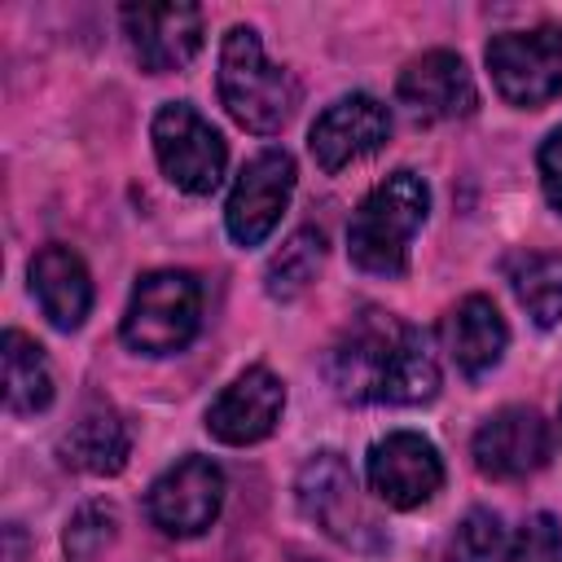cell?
<instances>
[{"mask_svg":"<svg viewBox=\"0 0 562 562\" xmlns=\"http://www.w3.org/2000/svg\"><path fill=\"white\" fill-rule=\"evenodd\" d=\"M224 505V474L206 457H184L176 461L154 487H149V518L167 536H198L215 522Z\"/></svg>","mask_w":562,"mask_h":562,"instance_id":"9c48e42d","label":"cell"},{"mask_svg":"<svg viewBox=\"0 0 562 562\" xmlns=\"http://www.w3.org/2000/svg\"><path fill=\"white\" fill-rule=\"evenodd\" d=\"M4 356V400L9 413H40L53 404V373L44 360V347L26 338L22 329H9L0 342Z\"/></svg>","mask_w":562,"mask_h":562,"instance_id":"ffe728a7","label":"cell"},{"mask_svg":"<svg viewBox=\"0 0 562 562\" xmlns=\"http://www.w3.org/2000/svg\"><path fill=\"white\" fill-rule=\"evenodd\" d=\"M553 452L549 422L536 408H501L474 430V465L487 479H527Z\"/></svg>","mask_w":562,"mask_h":562,"instance_id":"4fadbf2b","label":"cell"},{"mask_svg":"<svg viewBox=\"0 0 562 562\" xmlns=\"http://www.w3.org/2000/svg\"><path fill=\"white\" fill-rule=\"evenodd\" d=\"M505 562H562V527L553 514H531L509 544Z\"/></svg>","mask_w":562,"mask_h":562,"instance_id":"cb8c5ba5","label":"cell"},{"mask_svg":"<svg viewBox=\"0 0 562 562\" xmlns=\"http://www.w3.org/2000/svg\"><path fill=\"white\" fill-rule=\"evenodd\" d=\"M487 70L509 105L536 110L562 92V26L505 31L487 44Z\"/></svg>","mask_w":562,"mask_h":562,"instance_id":"8992f818","label":"cell"},{"mask_svg":"<svg viewBox=\"0 0 562 562\" xmlns=\"http://www.w3.org/2000/svg\"><path fill=\"white\" fill-rule=\"evenodd\" d=\"M329 378L356 404H426L439 391V360L417 325L369 307L334 342Z\"/></svg>","mask_w":562,"mask_h":562,"instance_id":"6da1fadb","label":"cell"},{"mask_svg":"<svg viewBox=\"0 0 562 562\" xmlns=\"http://www.w3.org/2000/svg\"><path fill=\"white\" fill-rule=\"evenodd\" d=\"M448 558L452 562H505L509 558V540H505L501 518L492 509H470L452 531Z\"/></svg>","mask_w":562,"mask_h":562,"instance_id":"7402d4cb","label":"cell"},{"mask_svg":"<svg viewBox=\"0 0 562 562\" xmlns=\"http://www.w3.org/2000/svg\"><path fill=\"white\" fill-rule=\"evenodd\" d=\"M426 206H430V193H426L422 176L395 171V176L378 180L360 198V206L347 224L351 263L373 277H400L408 268V241L422 228Z\"/></svg>","mask_w":562,"mask_h":562,"instance_id":"7a4b0ae2","label":"cell"},{"mask_svg":"<svg viewBox=\"0 0 562 562\" xmlns=\"http://www.w3.org/2000/svg\"><path fill=\"white\" fill-rule=\"evenodd\" d=\"M391 136V114L378 97L369 92H351V97H338L334 105H325L307 132V145H312V158L321 171H342L351 167L356 158L373 154L382 140Z\"/></svg>","mask_w":562,"mask_h":562,"instance_id":"8fae6325","label":"cell"},{"mask_svg":"<svg viewBox=\"0 0 562 562\" xmlns=\"http://www.w3.org/2000/svg\"><path fill=\"white\" fill-rule=\"evenodd\" d=\"M505 277H509L514 299L527 307V316L540 329L562 321V255L518 250L505 259Z\"/></svg>","mask_w":562,"mask_h":562,"instance_id":"d6986e66","label":"cell"},{"mask_svg":"<svg viewBox=\"0 0 562 562\" xmlns=\"http://www.w3.org/2000/svg\"><path fill=\"white\" fill-rule=\"evenodd\" d=\"M299 505L303 514L334 540L342 544H364L373 540L378 522L360 509V496H356V479H351V465L338 457V452H316L303 470H299Z\"/></svg>","mask_w":562,"mask_h":562,"instance_id":"30bf717a","label":"cell"},{"mask_svg":"<svg viewBox=\"0 0 562 562\" xmlns=\"http://www.w3.org/2000/svg\"><path fill=\"white\" fill-rule=\"evenodd\" d=\"M290 193H294V158L285 149L255 154L241 167V176H237V184L228 193V206H224L228 237L237 246H259L277 228Z\"/></svg>","mask_w":562,"mask_h":562,"instance_id":"ba28073f","label":"cell"},{"mask_svg":"<svg viewBox=\"0 0 562 562\" xmlns=\"http://www.w3.org/2000/svg\"><path fill=\"white\" fill-rule=\"evenodd\" d=\"M395 97L422 123L465 119L479 105V92H474V79L465 70V61L457 53H448V48H435V53L413 57L404 66L400 83H395Z\"/></svg>","mask_w":562,"mask_h":562,"instance_id":"5bb4252c","label":"cell"},{"mask_svg":"<svg viewBox=\"0 0 562 562\" xmlns=\"http://www.w3.org/2000/svg\"><path fill=\"white\" fill-rule=\"evenodd\" d=\"M154 154H158V167L162 176L202 198V193H215L220 180H224V162H228V149H224V136L189 105V101H167L158 114H154Z\"/></svg>","mask_w":562,"mask_h":562,"instance_id":"5b68a950","label":"cell"},{"mask_svg":"<svg viewBox=\"0 0 562 562\" xmlns=\"http://www.w3.org/2000/svg\"><path fill=\"white\" fill-rule=\"evenodd\" d=\"M540 189H544L549 206L562 215V127H553L540 145Z\"/></svg>","mask_w":562,"mask_h":562,"instance_id":"d4e9b609","label":"cell"},{"mask_svg":"<svg viewBox=\"0 0 562 562\" xmlns=\"http://www.w3.org/2000/svg\"><path fill=\"white\" fill-rule=\"evenodd\" d=\"M220 101L246 132H281L299 105V83L272 66L255 26H228L220 44Z\"/></svg>","mask_w":562,"mask_h":562,"instance_id":"3957f363","label":"cell"},{"mask_svg":"<svg viewBox=\"0 0 562 562\" xmlns=\"http://www.w3.org/2000/svg\"><path fill=\"white\" fill-rule=\"evenodd\" d=\"M127 44L149 75H167L193 61L202 48V9L193 4H127L123 9Z\"/></svg>","mask_w":562,"mask_h":562,"instance_id":"7c38bea8","label":"cell"},{"mask_svg":"<svg viewBox=\"0 0 562 562\" xmlns=\"http://www.w3.org/2000/svg\"><path fill=\"white\" fill-rule=\"evenodd\" d=\"M281 408H285V386H281V378L268 373L263 364H255V369L237 373V378L220 391V400L206 408V430H211L220 443H233V448L259 443V439L272 435Z\"/></svg>","mask_w":562,"mask_h":562,"instance_id":"9a60e30c","label":"cell"},{"mask_svg":"<svg viewBox=\"0 0 562 562\" xmlns=\"http://www.w3.org/2000/svg\"><path fill=\"white\" fill-rule=\"evenodd\" d=\"M202 321V285L184 268L145 272L123 312V342L140 356H171L193 342Z\"/></svg>","mask_w":562,"mask_h":562,"instance_id":"277c9868","label":"cell"},{"mask_svg":"<svg viewBox=\"0 0 562 562\" xmlns=\"http://www.w3.org/2000/svg\"><path fill=\"white\" fill-rule=\"evenodd\" d=\"M132 452V430L114 408H88L61 435V461L83 474H119Z\"/></svg>","mask_w":562,"mask_h":562,"instance_id":"ac0fdd59","label":"cell"},{"mask_svg":"<svg viewBox=\"0 0 562 562\" xmlns=\"http://www.w3.org/2000/svg\"><path fill=\"white\" fill-rule=\"evenodd\" d=\"M321 259H325V237H321L316 228L290 233V241L268 259V272H263L268 294H272V299H294V294H303V290L316 281Z\"/></svg>","mask_w":562,"mask_h":562,"instance_id":"44dd1931","label":"cell"},{"mask_svg":"<svg viewBox=\"0 0 562 562\" xmlns=\"http://www.w3.org/2000/svg\"><path fill=\"white\" fill-rule=\"evenodd\" d=\"M443 334H448V351H452L457 369H461V373H470V378L487 373V369L505 356V342H509L505 316H501V312H496V303H492V299H483V294L461 299V303L452 307V316H448Z\"/></svg>","mask_w":562,"mask_h":562,"instance_id":"e0dca14e","label":"cell"},{"mask_svg":"<svg viewBox=\"0 0 562 562\" xmlns=\"http://www.w3.org/2000/svg\"><path fill=\"white\" fill-rule=\"evenodd\" d=\"M31 294L57 329H79L92 307V281L70 246H44L31 259Z\"/></svg>","mask_w":562,"mask_h":562,"instance_id":"2e32d148","label":"cell"},{"mask_svg":"<svg viewBox=\"0 0 562 562\" xmlns=\"http://www.w3.org/2000/svg\"><path fill=\"white\" fill-rule=\"evenodd\" d=\"M369 492L391 509H417L443 487V461L430 439L417 430H391L364 457Z\"/></svg>","mask_w":562,"mask_h":562,"instance_id":"52a82bcc","label":"cell"},{"mask_svg":"<svg viewBox=\"0 0 562 562\" xmlns=\"http://www.w3.org/2000/svg\"><path fill=\"white\" fill-rule=\"evenodd\" d=\"M114 509L110 505H101V501H92V505H83L75 518H70V527H66V558L70 562H97L101 558V549L114 540Z\"/></svg>","mask_w":562,"mask_h":562,"instance_id":"603a6c76","label":"cell"}]
</instances>
